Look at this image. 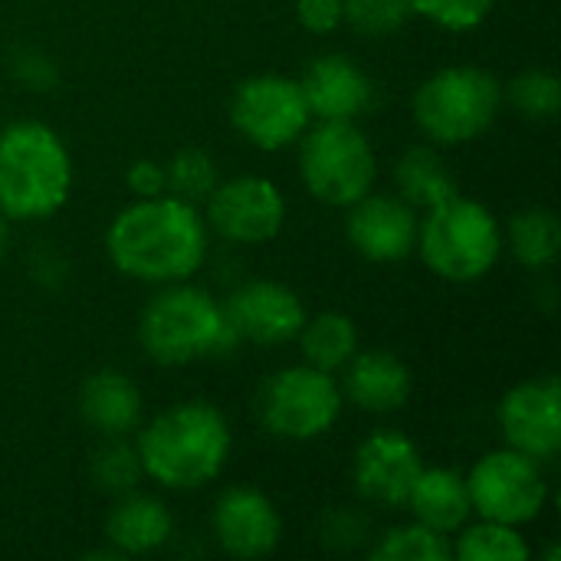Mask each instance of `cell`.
Here are the masks:
<instances>
[{"mask_svg":"<svg viewBox=\"0 0 561 561\" xmlns=\"http://www.w3.org/2000/svg\"><path fill=\"white\" fill-rule=\"evenodd\" d=\"M128 191L135 197H158L168 194V178H164V164L141 158L128 168Z\"/></svg>","mask_w":561,"mask_h":561,"instance_id":"d6a6232c","label":"cell"},{"mask_svg":"<svg viewBox=\"0 0 561 561\" xmlns=\"http://www.w3.org/2000/svg\"><path fill=\"white\" fill-rule=\"evenodd\" d=\"M204 204H207V227L227 243H240V247L270 243L286 224V201L279 187L256 174L220 181Z\"/></svg>","mask_w":561,"mask_h":561,"instance_id":"8fae6325","label":"cell"},{"mask_svg":"<svg viewBox=\"0 0 561 561\" xmlns=\"http://www.w3.org/2000/svg\"><path fill=\"white\" fill-rule=\"evenodd\" d=\"M72 191V158L43 122H13L0 131V214L39 220L56 214Z\"/></svg>","mask_w":561,"mask_h":561,"instance_id":"3957f363","label":"cell"},{"mask_svg":"<svg viewBox=\"0 0 561 561\" xmlns=\"http://www.w3.org/2000/svg\"><path fill=\"white\" fill-rule=\"evenodd\" d=\"M503 243V227L493 210L457 191L421 217L414 250L440 279L477 283L500 263Z\"/></svg>","mask_w":561,"mask_h":561,"instance_id":"5b68a950","label":"cell"},{"mask_svg":"<svg viewBox=\"0 0 561 561\" xmlns=\"http://www.w3.org/2000/svg\"><path fill=\"white\" fill-rule=\"evenodd\" d=\"M454 556L463 561H526L533 556V549L526 536L519 533V526L483 519L480 526H470L457 539Z\"/></svg>","mask_w":561,"mask_h":561,"instance_id":"d4e9b609","label":"cell"},{"mask_svg":"<svg viewBox=\"0 0 561 561\" xmlns=\"http://www.w3.org/2000/svg\"><path fill=\"white\" fill-rule=\"evenodd\" d=\"M339 381L312 365H293L273 375L260 394L263 427L283 440H316L329 434L342 414Z\"/></svg>","mask_w":561,"mask_h":561,"instance_id":"ba28073f","label":"cell"},{"mask_svg":"<svg viewBox=\"0 0 561 561\" xmlns=\"http://www.w3.org/2000/svg\"><path fill=\"white\" fill-rule=\"evenodd\" d=\"M105 253L138 283H187L207 256V220L174 194L138 197L105 230Z\"/></svg>","mask_w":561,"mask_h":561,"instance_id":"6da1fadb","label":"cell"},{"mask_svg":"<svg viewBox=\"0 0 561 561\" xmlns=\"http://www.w3.org/2000/svg\"><path fill=\"white\" fill-rule=\"evenodd\" d=\"M378 561H447L454 559V546L447 542V536L411 523V526H398L391 529L381 546L375 549Z\"/></svg>","mask_w":561,"mask_h":561,"instance_id":"83f0119b","label":"cell"},{"mask_svg":"<svg viewBox=\"0 0 561 561\" xmlns=\"http://www.w3.org/2000/svg\"><path fill=\"white\" fill-rule=\"evenodd\" d=\"M309 115L319 122H355L375 95L368 72L348 56H319L299 79Z\"/></svg>","mask_w":561,"mask_h":561,"instance_id":"e0dca14e","label":"cell"},{"mask_svg":"<svg viewBox=\"0 0 561 561\" xmlns=\"http://www.w3.org/2000/svg\"><path fill=\"white\" fill-rule=\"evenodd\" d=\"M164 178H168V194L191 201V204H204L210 191L220 184L217 161L204 148H181L164 164Z\"/></svg>","mask_w":561,"mask_h":561,"instance_id":"484cf974","label":"cell"},{"mask_svg":"<svg viewBox=\"0 0 561 561\" xmlns=\"http://www.w3.org/2000/svg\"><path fill=\"white\" fill-rule=\"evenodd\" d=\"M138 339L158 365H191L230 355L240 342L224 306L187 283H168L148 299L138 319Z\"/></svg>","mask_w":561,"mask_h":561,"instance_id":"277c9868","label":"cell"},{"mask_svg":"<svg viewBox=\"0 0 561 561\" xmlns=\"http://www.w3.org/2000/svg\"><path fill=\"white\" fill-rule=\"evenodd\" d=\"M342 398L368 414H391L411 398V368L385 348L355 352L342 368Z\"/></svg>","mask_w":561,"mask_h":561,"instance_id":"ac0fdd59","label":"cell"},{"mask_svg":"<svg viewBox=\"0 0 561 561\" xmlns=\"http://www.w3.org/2000/svg\"><path fill=\"white\" fill-rule=\"evenodd\" d=\"M141 411H145L141 391L122 371L105 368L82 381L79 414L102 437H128L131 431H138Z\"/></svg>","mask_w":561,"mask_h":561,"instance_id":"d6986e66","label":"cell"},{"mask_svg":"<svg viewBox=\"0 0 561 561\" xmlns=\"http://www.w3.org/2000/svg\"><path fill=\"white\" fill-rule=\"evenodd\" d=\"M7 237H10V227H7V217L0 214V260H3V253H7Z\"/></svg>","mask_w":561,"mask_h":561,"instance_id":"e575fe53","label":"cell"},{"mask_svg":"<svg viewBox=\"0 0 561 561\" xmlns=\"http://www.w3.org/2000/svg\"><path fill=\"white\" fill-rule=\"evenodd\" d=\"M417 207L394 194L368 191L348 207V243L371 263H398L417 247Z\"/></svg>","mask_w":561,"mask_h":561,"instance_id":"4fadbf2b","label":"cell"},{"mask_svg":"<svg viewBox=\"0 0 561 561\" xmlns=\"http://www.w3.org/2000/svg\"><path fill=\"white\" fill-rule=\"evenodd\" d=\"M414 513V523L440 533V536H454L467 526L473 506H470V490H467V477H460L457 470L447 467H424L404 500Z\"/></svg>","mask_w":561,"mask_h":561,"instance_id":"44dd1931","label":"cell"},{"mask_svg":"<svg viewBox=\"0 0 561 561\" xmlns=\"http://www.w3.org/2000/svg\"><path fill=\"white\" fill-rule=\"evenodd\" d=\"M306 355V365L322 368L329 375L342 371L348 358L358 352V329L342 312H322L316 319H306L302 332L296 335Z\"/></svg>","mask_w":561,"mask_h":561,"instance_id":"603a6c76","label":"cell"},{"mask_svg":"<svg viewBox=\"0 0 561 561\" xmlns=\"http://www.w3.org/2000/svg\"><path fill=\"white\" fill-rule=\"evenodd\" d=\"M503 85L480 66H444L414 92V122L437 145L480 138L503 108Z\"/></svg>","mask_w":561,"mask_h":561,"instance_id":"8992f818","label":"cell"},{"mask_svg":"<svg viewBox=\"0 0 561 561\" xmlns=\"http://www.w3.org/2000/svg\"><path fill=\"white\" fill-rule=\"evenodd\" d=\"M503 240H510L513 256L526 270H549L561 250L559 217L546 207H526L510 220V233Z\"/></svg>","mask_w":561,"mask_h":561,"instance_id":"cb8c5ba5","label":"cell"},{"mask_svg":"<svg viewBox=\"0 0 561 561\" xmlns=\"http://www.w3.org/2000/svg\"><path fill=\"white\" fill-rule=\"evenodd\" d=\"M510 102L523 118L533 122H549L561 108V85L559 79L546 69H526L523 76L513 79L510 85Z\"/></svg>","mask_w":561,"mask_h":561,"instance_id":"f1b7e54d","label":"cell"},{"mask_svg":"<svg viewBox=\"0 0 561 561\" xmlns=\"http://www.w3.org/2000/svg\"><path fill=\"white\" fill-rule=\"evenodd\" d=\"M171 533H174V519L168 506L135 490L118 496V503L105 519V536L115 556H151L161 546H168Z\"/></svg>","mask_w":561,"mask_h":561,"instance_id":"ffe728a7","label":"cell"},{"mask_svg":"<svg viewBox=\"0 0 561 561\" xmlns=\"http://www.w3.org/2000/svg\"><path fill=\"white\" fill-rule=\"evenodd\" d=\"M214 536L233 559H263L279 546L283 519L273 500L253 486H230L214 506Z\"/></svg>","mask_w":561,"mask_h":561,"instance_id":"9a60e30c","label":"cell"},{"mask_svg":"<svg viewBox=\"0 0 561 561\" xmlns=\"http://www.w3.org/2000/svg\"><path fill=\"white\" fill-rule=\"evenodd\" d=\"M230 122L260 151H283L302 138L312 115L296 79L266 72L233 89Z\"/></svg>","mask_w":561,"mask_h":561,"instance_id":"30bf717a","label":"cell"},{"mask_svg":"<svg viewBox=\"0 0 561 561\" xmlns=\"http://www.w3.org/2000/svg\"><path fill=\"white\" fill-rule=\"evenodd\" d=\"M421 470L417 444L394 431L371 434L355 454V486L365 500L381 506H404Z\"/></svg>","mask_w":561,"mask_h":561,"instance_id":"2e32d148","label":"cell"},{"mask_svg":"<svg viewBox=\"0 0 561 561\" xmlns=\"http://www.w3.org/2000/svg\"><path fill=\"white\" fill-rule=\"evenodd\" d=\"M345 23L362 36H391L411 16L408 0H342Z\"/></svg>","mask_w":561,"mask_h":561,"instance_id":"f546056e","label":"cell"},{"mask_svg":"<svg viewBox=\"0 0 561 561\" xmlns=\"http://www.w3.org/2000/svg\"><path fill=\"white\" fill-rule=\"evenodd\" d=\"M470 506L480 519L526 526L533 523L549 500V483L539 460L503 447L486 454L467 477Z\"/></svg>","mask_w":561,"mask_h":561,"instance_id":"9c48e42d","label":"cell"},{"mask_svg":"<svg viewBox=\"0 0 561 561\" xmlns=\"http://www.w3.org/2000/svg\"><path fill=\"white\" fill-rule=\"evenodd\" d=\"M296 20L302 30L325 36L345 23V7L342 0H296Z\"/></svg>","mask_w":561,"mask_h":561,"instance_id":"1f68e13d","label":"cell"},{"mask_svg":"<svg viewBox=\"0 0 561 561\" xmlns=\"http://www.w3.org/2000/svg\"><path fill=\"white\" fill-rule=\"evenodd\" d=\"M394 184H398V197H404L411 207H424V210H431L434 204H440L460 191L454 174L447 171L444 158L424 145H417L398 158Z\"/></svg>","mask_w":561,"mask_h":561,"instance_id":"7402d4cb","label":"cell"},{"mask_svg":"<svg viewBox=\"0 0 561 561\" xmlns=\"http://www.w3.org/2000/svg\"><path fill=\"white\" fill-rule=\"evenodd\" d=\"M500 434L506 447L552 460L561 450V391L556 378L523 381L500 401Z\"/></svg>","mask_w":561,"mask_h":561,"instance_id":"7c38bea8","label":"cell"},{"mask_svg":"<svg viewBox=\"0 0 561 561\" xmlns=\"http://www.w3.org/2000/svg\"><path fill=\"white\" fill-rule=\"evenodd\" d=\"M145 477L138 450L128 447L122 437H105V444L99 447V454L92 457V480L102 493L112 496H125L138 486V480Z\"/></svg>","mask_w":561,"mask_h":561,"instance_id":"4316f807","label":"cell"},{"mask_svg":"<svg viewBox=\"0 0 561 561\" xmlns=\"http://www.w3.org/2000/svg\"><path fill=\"white\" fill-rule=\"evenodd\" d=\"M227 417L207 401H181L151 417L138 434V460L145 477L164 490L207 486L230 457Z\"/></svg>","mask_w":561,"mask_h":561,"instance_id":"7a4b0ae2","label":"cell"},{"mask_svg":"<svg viewBox=\"0 0 561 561\" xmlns=\"http://www.w3.org/2000/svg\"><path fill=\"white\" fill-rule=\"evenodd\" d=\"M299 174L316 201L352 207L358 197L375 191L378 158L355 122H319L312 131H302Z\"/></svg>","mask_w":561,"mask_h":561,"instance_id":"52a82bcc","label":"cell"},{"mask_svg":"<svg viewBox=\"0 0 561 561\" xmlns=\"http://www.w3.org/2000/svg\"><path fill=\"white\" fill-rule=\"evenodd\" d=\"M16 76L26 82V85H33V89H46L53 79H56V69H53V62L46 59V56H39V53H23L20 59H16Z\"/></svg>","mask_w":561,"mask_h":561,"instance_id":"836d02e7","label":"cell"},{"mask_svg":"<svg viewBox=\"0 0 561 561\" xmlns=\"http://www.w3.org/2000/svg\"><path fill=\"white\" fill-rule=\"evenodd\" d=\"M496 0H408L411 13L444 26V30H473L480 26Z\"/></svg>","mask_w":561,"mask_h":561,"instance_id":"4dcf8cb0","label":"cell"},{"mask_svg":"<svg viewBox=\"0 0 561 561\" xmlns=\"http://www.w3.org/2000/svg\"><path fill=\"white\" fill-rule=\"evenodd\" d=\"M224 312L237 332V339L253 345H283L293 342L306 325V306L302 299L273 279H253L240 286L227 302Z\"/></svg>","mask_w":561,"mask_h":561,"instance_id":"5bb4252c","label":"cell"}]
</instances>
